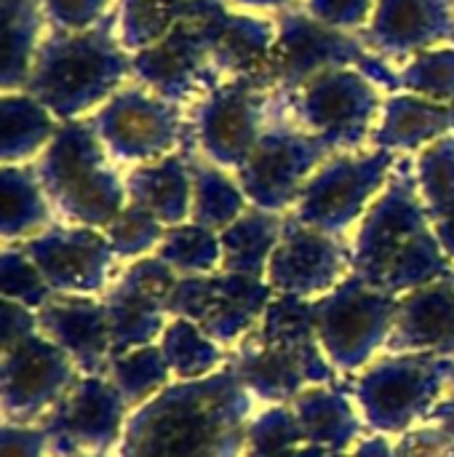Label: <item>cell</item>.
Returning <instances> with one entry per match:
<instances>
[{
    "label": "cell",
    "instance_id": "603a6c76",
    "mask_svg": "<svg viewBox=\"0 0 454 457\" xmlns=\"http://www.w3.org/2000/svg\"><path fill=\"white\" fill-rule=\"evenodd\" d=\"M401 91L436 102H454V40L415 54L399 70Z\"/></svg>",
    "mask_w": 454,
    "mask_h": 457
},
{
    "label": "cell",
    "instance_id": "4fadbf2b",
    "mask_svg": "<svg viewBox=\"0 0 454 457\" xmlns=\"http://www.w3.org/2000/svg\"><path fill=\"white\" fill-rule=\"evenodd\" d=\"M454 134V102H436L417 94H391L372 134L377 150H417Z\"/></svg>",
    "mask_w": 454,
    "mask_h": 457
},
{
    "label": "cell",
    "instance_id": "5bb4252c",
    "mask_svg": "<svg viewBox=\"0 0 454 457\" xmlns=\"http://www.w3.org/2000/svg\"><path fill=\"white\" fill-rule=\"evenodd\" d=\"M126 190L131 204L147 209L161 222L177 225L187 217L193 204L190 161L171 153L166 158L142 163L128 174Z\"/></svg>",
    "mask_w": 454,
    "mask_h": 457
},
{
    "label": "cell",
    "instance_id": "44dd1931",
    "mask_svg": "<svg viewBox=\"0 0 454 457\" xmlns=\"http://www.w3.org/2000/svg\"><path fill=\"white\" fill-rule=\"evenodd\" d=\"M415 177L428 217L436 222L454 217V134L423 147L415 163Z\"/></svg>",
    "mask_w": 454,
    "mask_h": 457
},
{
    "label": "cell",
    "instance_id": "2e32d148",
    "mask_svg": "<svg viewBox=\"0 0 454 457\" xmlns=\"http://www.w3.org/2000/svg\"><path fill=\"white\" fill-rule=\"evenodd\" d=\"M0 120L3 163H24L27 158L43 153L62 126L56 115L27 91H3Z\"/></svg>",
    "mask_w": 454,
    "mask_h": 457
},
{
    "label": "cell",
    "instance_id": "cb8c5ba5",
    "mask_svg": "<svg viewBox=\"0 0 454 457\" xmlns=\"http://www.w3.org/2000/svg\"><path fill=\"white\" fill-rule=\"evenodd\" d=\"M163 222L155 220L147 209L136 206V204H126L120 209V214L107 225V236H110V244L115 252L120 254H134V252H142L147 246H153L163 228Z\"/></svg>",
    "mask_w": 454,
    "mask_h": 457
},
{
    "label": "cell",
    "instance_id": "30bf717a",
    "mask_svg": "<svg viewBox=\"0 0 454 457\" xmlns=\"http://www.w3.org/2000/svg\"><path fill=\"white\" fill-rule=\"evenodd\" d=\"M193 16L206 43L211 75L217 80L252 78L260 83L276 43V21L222 5H201Z\"/></svg>",
    "mask_w": 454,
    "mask_h": 457
},
{
    "label": "cell",
    "instance_id": "d4e9b609",
    "mask_svg": "<svg viewBox=\"0 0 454 457\" xmlns=\"http://www.w3.org/2000/svg\"><path fill=\"white\" fill-rule=\"evenodd\" d=\"M217 238L203 225H185L174 228L166 236V244L161 254L171 262H179L182 268H211L217 260Z\"/></svg>",
    "mask_w": 454,
    "mask_h": 457
},
{
    "label": "cell",
    "instance_id": "9a60e30c",
    "mask_svg": "<svg viewBox=\"0 0 454 457\" xmlns=\"http://www.w3.org/2000/svg\"><path fill=\"white\" fill-rule=\"evenodd\" d=\"M3 19V54L0 80L3 91H24L35 56L43 46L45 11L40 0H0Z\"/></svg>",
    "mask_w": 454,
    "mask_h": 457
},
{
    "label": "cell",
    "instance_id": "4316f807",
    "mask_svg": "<svg viewBox=\"0 0 454 457\" xmlns=\"http://www.w3.org/2000/svg\"><path fill=\"white\" fill-rule=\"evenodd\" d=\"M54 29L83 32L107 16L110 0H40Z\"/></svg>",
    "mask_w": 454,
    "mask_h": 457
},
{
    "label": "cell",
    "instance_id": "7a4b0ae2",
    "mask_svg": "<svg viewBox=\"0 0 454 457\" xmlns=\"http://www.w3.org/2000/svg\"><path fill=\"white\" fill-rule=\"evenodd\" d=\"M276 27V43L260 78V86L273 91L278 99L294 94L321 72L343 67L361 70L377 86L388 88L391 94H401L399 72L385 56L372 51L361 35L326 27L305 8L281 11Z\"/></svg>",
    "mask_w": 454,
    "mask_h": 457
},
{
    "label": "cell",
    "instance_id": "ba28073f",
    "mask_svg": "<svg viewBox=\"0 0 454 457\" xmlns=\"http://www.w3.org/2000/svg\"><path fill=\"white\" fill-rule=\"evenodd\" d=\"M104 150L118 161L150 163L171 155L182 134L179 104L147 86L118 88L88 120Z\"/></svg>",
    "mask_w": 454,
    "mask_h": 457
},
{
    "label": "cell",
    "instance_id": "8fae6325",
    "mask_svg": "<svg viewBox=\"0 0 454 457\" xmlns=\"http://www.w3.org/2000/svg\"><path fill=\"white\" fill-rule=\"evenodd\" d=\"M185 19L187 16H182L179 24L158 43L131 54V78L174 104L193 96L198 86H206L209 91L219 83L211 75L198 21L187 24Z\"/></svg>",
    "mask_w": 454,
    "mask_h": 457
},
{
    "label": "cell",
    "instance_id": "7402d4cb",
    "mask_svg": "<svg viewBox=\"0 0 454 457\" xmlns=\"http://www.w3.org/2000/svg\"><path fill=\"white\" fill-rule=\"evenodd\" d=\"M284 233L276 214L260 209L238 217L233 225L222 233V246L227 257V268H244L252 270L254 262H262V257L270 252L273 244H278V236Z\"/></svg>",
    "mask_w": 454,
    "mask_h": 457
},
{
    "label": "cell",
    "instance_id": "277c9868",
    "mask_svg": "<svg viewBox=\"0 0 454 457\" xmlns=\"http://www.w3.org/2000/svg\"><path fill=\"white\" fill-rule=\"evenodd\" d=\"M40 185L67 220L107 228L128 195L120 177L107 163V150L91 123L67 120L40 153L35 166Z\"/></svg>",
    "mask_w": 454,
    "mask_h": 457
},
{
    "label": "cell",
    "instance_id": "484cf974",
    "mask_svg": "<svg viewBox=\"0 0 454 457\" xmlns=\"http://www.w3.org/2000/svg\"><path fill=\"white\" fill-rule=\"evenodd\" d=\"M377 0H305V11L326 27L356 32L367 29Z\"/></svg>",
    "mask_w": 454,
    "mask_h": 457
},
{
    "label": "cell",
    "instance_id": "83f0119b",
    "mask_svg": "<svg viewBox=\"0 0 454 457\" xmlns=\"http://www.w3.org/2000/svg\"><path fill=\"white\" fill-rule=\"evenodd\" d=\"M436 236H439V244L454 254V217L436 222Z\"/></svg>",
    "mask_w": 454,
    "mask_h": 457
},
{
    "label": "cell",
    "instance_id": "9c48e42d",
    "mask_svg": "<svg viewBox=\"0 0 454 457\" xmlns=\"http://www.w3.org/2000/svg\"><path fill=\"white\" fill-rule=\"evenodd\" d=\"M393 150L345 153L326 161L297 201V220L321 233H340L361 217L367 201L391 179Z\"/></svg>",
    "mask_w": 454,
    "mask_h": 457
},
{
    "label": "cell",
    "instance_id": "6da1fadb",
    "mask_svg": "<svg viewBox=\"0 0 454 457\" xmlns=\"http://www.w3.org/2000/svg\"><path fill=\"white\" fill-rule=\"evenodd\" d=\"M115 27L118 19L107 13L91 29L45 35L24 91L40 99L59 123L104 104L131 75V54Z\"/></svg>",
    "mask_w": 454,
    "mask_h": 457
},
{
    "label": "cell",
    "instance_id": "5b68a950",
    "mask_svg": "<svg viewBox=\"0 0 454 457\" xmlns=\"http://www.w3.org/2000/svg\"><path fill=\"white\" fill-rule=\"evenodd\" d=\"M377 83L361 70H329L278 99V110L289 112L300 129L316 134L332 153L356 150L372 142L383 115Z\"/></svg>",
    "mask_w": 454,
    "mask_h": 457
},
{
    "label": "cell",
    "instance_id": "ac0fdd59",
    "mask_svg": "<svg viewBox=\"0 0 454 457\" xmlns=\"http://www.w3.org/2000/svg\"><path fill=\"white\" fill-rule=\"evenodd\" d=\"M190 174H193V217L195 225L203 228H222L233 225L238 214L244 212V190L238 182H233L222 166L211 161L190 158Z\"/></svg>",
    "mask_w": 454,
    "mask_h": 457
},
{
    "label": "cell",
    "instance_id": "7c38bea8",
    "mask_svg": "<svg viewBox=\"0 0 454 457\" xmlns=\"http://www.w3.org/2000/svg\"><path fill=\"white\" fill-rule=\"evenodd\" d=\"M361 37L385 59L447 46L454 40V0H377Z\"/></svg>",
    "mask_w": 454,
    "mask_h": 457
},
{
    "label": "cell",
    "instance_id": "d6986e66",
    "mask_svg": "<svg viewBox=\"0 0 454 457\" xmlns=\"http://www.w3.org/2000/svg\"><path fill=\"white\" fill-rule=\"evenodd\" d=\"M48 222V195L35 166L3 163V233L24 236Z\"/></svg>",
    "mask_w": 454,
    "mask_h": 457
},
{
    "label": "cell",
    "instance_id": "e0dca14e",
    "mask_svg": "<svg viewBox=\"0 0 454 457\" xmlns=\"http://www.w3.org/2000/svg\"><path fill=\"white\" fill-rule=\"evenodd\" d=\"M29 254L48 276H78V284L94 287L91 276H102L107 262V244L91 230H54L29 244Z\"/></svg>",
    "mask_w": 454,
    "mask_h": 457
},
{
    "label": "cell",
    "instance_id": "ffe728a7",
    "mask_svg": "<svg viewBox=\"0 0 454 457\" xmlns=\"http://www.w3.org/2000/svg\"><path fill=\"white\" fill-rule=\"evenodd\" d=\"M182 16V0H120L118 37L128 54H136L166 37Z\"/></svg>",
    "mask_w": 454,
    "mask_h": 457
},
{
    "label": "cell",
    "instance_id": "52a82bcc",
    "mask_svg": "<svg viewBox=\"0 0 454 457\" xmlns=\"http://www.w3.org/2000/svg\"><path fill=\"white\" fill-rule=\"evenodd\" d=\"M332 150L297 123H268L246 163L235 171L244 195L265 212H281L300 201L305 185L326 163Z\"/></svg>",
    "mask_w": 454,
    "mask_h": 457
},
{
    "label": "cell",
    "instance_id": "3957f363",
    "mask_svg": "<svg viewBox=\"0 0 454 457\" xmlns=\"http://www.w3.org/2000/svg\"><path fill=\"white\" fill-rule=\"evenodd\" d=\"M356 268L364 276H433L442 270L428 209L409 161H396L391 179L359 230Z\"/></svg>",
    "mask_w": 454,
    "mask_h": 457
},
{
    "label": "cell",
    "instance_id": "f1b7e54d",
    "mask_svg": "<svg viewBox=\"0 0 454 457\" xmlns=\"http://www.w3.org/2000/svg\"><path fill=\"white\" fill-rule=\"evenodd\" d=\"M227 5H241V8H284L289 0H219Z\"/></svg>",
    "mask_w": 454,
    "mask_h": 457
},
{
    "label": "cell",
    "instance_id": "8992f818",
    "mask_svg": "<svg viewBox=\"0 0 454 457\" xmlns=\"http://www.w3.org/2000/svg\"><path fill=\"white\" fill-rule=\"evenodd\" d=\"M278 96L252 78L214 83L195 107V139L206 161L241 169L257 147Z\"/></svg>",
    "mask_w": 454,
    "mask_h": 457
}]
</instances>
